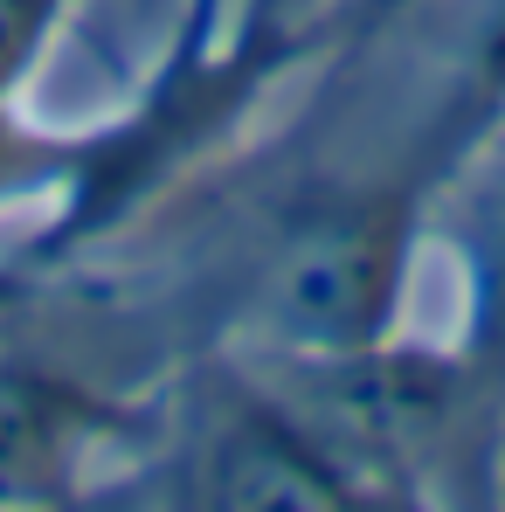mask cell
Instances as JSON below:
<instances>
[{"label": "cell", "mask_w": 505, "mask_h": 512, "mask_svg": "<svg viewBox=\"0 0 505 512\" xmlns=\"http://www.w3.org/2000/svg\"><path fill=\"white\" fill-rule=\"evenodd\" d=\"M395 7H416V0H374V14H395Z\"/></svg>", "instance_id": "3"}, {"label": "cell", "mask_w": 505, "mask_h": 512, "mask_svg": "<svg viewBox=\"0 0 505 512\" xmlns=\"http://www.w3.org/2000/svg\"><path fill=\"white\" fill-rule=\"evenodd\" d=\"M84 402L63 381L0 367V499H42L70 478Z\"/></svg>", "instance_id": "2"}, {"label": "cell", "mask_w": 505, "mask_h": 512, "mask_svg": "<svg viewBox=\"0 0 505 512\" xmlns=\"http://www.w3.org/2000/svg\"><path fill=\"white\" fill-rule=\"evenodd\" d=\"M0 298H7V284H0Z\"/></svg>", "instance_id": "4"}, {"label": "cell", "mask_w": 505, "mask_h": 512, "mask_svg": "<svg viewBox=\"0 0 505 512\" xmlns=\"http://www.w3.org/2000/svg\"><path fill=\"white\" fill-rule=\"evenodd\" d=\"M395 291V243L374 215H339L305 229L270 270V333L305 353H360L374 346Z\"/></svg>", "instance_id": "1"}]
</instances>
